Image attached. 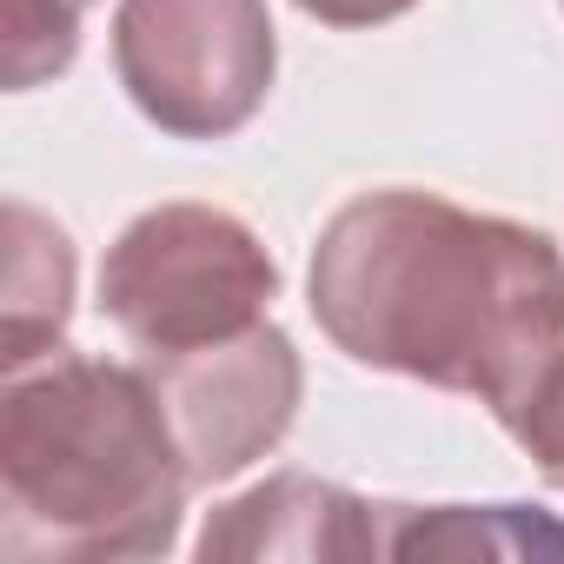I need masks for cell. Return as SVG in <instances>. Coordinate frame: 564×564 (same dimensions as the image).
Listing matches in <instances>:
<instances>
[{
  "label": "cell",
  "mask_w": 564,
  "mask_h": 564,
  "mask_svg": "<svg viewBox=\"0 0 564 564\" xmlns=\"http://www.w3.org/2000/svg\"><path fill=\"white\" fill-rule=\"evenodd\" d=\"M306 306L346 359L498 405L564 326V252L538 226L386 186L326 219Z\"/></svg>",
  "instance_id": "1"
},
{
  "label": "cell",
  "mask_w": 564,
  "mask_h": 564,
  "mask_svg": "<svg viewBox=\"0 0 564 564\" xmlns=\"http://www.w3.org/2000/svg\"><path fill=\"white\" fill-rule=\"evenodd\" d=\"M193 471L140 359L47 352L0 399V551L14 564H120L180 544Z\"/></svg>",
  "instance_id": "2"
},
{
  "label": "cell",
  "mask_w": 564,
  "mask_h": 564,
  "mask_svg": "<svg viewBox=\"0 0 564 564\" xmlns=\"http://www.w3.org/2000/svg\"><path fill=\"white\" fill-rule=\"evenodd\" d=\"M279 300V265L239 213L173 199L140 213L100 265V313L133 352H193L239 339Z\"/></svg>",
  "instance_id": "3"
},
{
  "label": "cell",
  "mask_w": 564,
  "mask_h": 564,
  "mask_svg": "<svg viewBox=\"0 0 564 564\" xmlns=\"http://www.w3.org/2000/svg\"><path fill=\"white\" fill-rule=\"evenodd\" d=\"M279 41L265 0H120L113 74L173 140H226L272 94Z\"/></svg>",
  "instance_id": "4"
},
{
  "label": "cell",
  "mask_w": 564,
  "mask_h": 564,
  "mask_svg": "<svg viewBox=\"0 0 564 564\" xmlns=\"http://www.w3.org/2000/svg\"><path fill=\"white\" fill-rule=\"evenodd\" d=\"M140 366L160 386V405L173 419L180 458L193 485H226L252 458H265L293 432L306 372L293 339L272 319H259L239 339L193 346V352H140Z\"/></svg>",
  "instance_id": "5"
},
{
  "label": "cell",
  "mask_w": 564,
  "mask_h": 564,
  "mask_svg": "<svg viewBox=\"0 0 564 564\" xmlns=\"http://www.w3.org/2000/svg\"><path fill=\"white\" fill-rule=\"evenodd\" d=\"M206 564L213 557H300V564H319V557H386L392 551V505H366L359 491L346 485H326V478H306V471H279L252 491H239L232 505H219L193 544Z\"/></svg>",
  "instance_id": "6"
},
{
  "label": "cell",
  "mask_w": 564,
  "mask_h": 564,
  "mask_svg": "<svg viewBox=\"0 0 564 564\" xmlns=\"http://www.w3.org/2000/svg\"><path fill=\"white\" fill-rule=\"evenodd\" d=\"M67 313H74V239L28 199H8V339H0V366L21 372L61 352Z\"/></svg>",
  "instance_id": "7"
},
{
  "label": "cell",
  "mask_w": 564,
  "mask_h": 564,
  "mask_svg": "<svg viewBox=\"0 0 564 564\" xmlns=\"http://www.w3.org/2000/svg\"><path fill=\"white\" fill-rule=\"evenodd\" d=\"M392 557H564V524L531 505H392Z\"/></svg>",
  "instance_id": "8"
},
{
  "label": "cell",
  "mask_w": 564,
  "mask_h": 564,
  "mask_svg": "<svg viewBox=\"0 0 564 564\" xmlns=\"http://www.w3.org/2000/svg\"><path fill=\"white\" fill-rule=\"evenodd\" d=\"M87 8L94 0H0V61H8L14 94H28V87L74 67Z\"/></svg>",
  "instance_id": "9"
},
{
  "label": "cell",
  "mask_w": 564,
  "mask_h": 564,
  "mask_svg": "<svg viewBox=\"0 0 564 564\" xmlns=\"http://www.w3.org/2000/svg\"><path fill=\"white\" fill-rule=\"evenodd\" d=\"M491 419L524 445V458L544 471V485L564 491V326H557V339L524 366V379L491 405Z\"/></svg>",
  "instance_id": "10"
},
{
  "label": "cell",
  "mask_w": 564,
  "mask_h": 564,
  "mask_svg": "<svg viewBox=\"0 0 564 564\" xmlns=\"http://www.w3.org/2000/svg\"><path fill=\"white\" fill-rule=\"evenodd\" d=\"M293 8L313 14V21H326V28H379V21L412 14L419 0H293Z\"/></svg>",
  "instance_id": "11"
}]
</instances>
